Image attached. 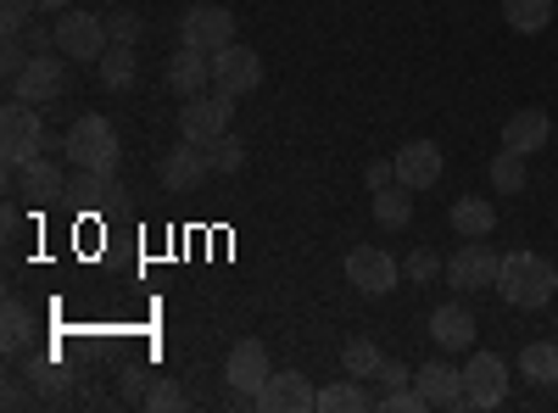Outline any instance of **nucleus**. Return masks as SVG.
Listing matches in <instances>:
<instances>
[{
	"mask_svg": "<svg viewBox=\"0 0 558 413\" xmlns=\"http://www.w3.org/2000/svg\"><path fill=\"white\" fill-rule=\"evenodd\" d=\"M492 291H497L508 307L536 313V307H547L553 291H558V268H553L547 257H536V252H508L502 268H497V286H492Z\"/></svg>",
	"mask_w": 558,
	"mask_h": 413,
	"instance_id": "f257e3e1",
	"label": "nucleus"
},
{
	"mask_svg": "<svg viewBox=\"0 0 558 413\" xmlns=\"http://www.w3.org/2000/svg\"><path fill=\"white\" fill-rule=\"evenodd\" d=\"M62 151H68V162L73 168H101V173H118V129L101 118V112H84V118H73L68 123V134H62Z\"/></svg>",
	"mask_w": 558,
	"mask_h": 413,
	"instance_id": "f03ea898",
	"label": "nucleus"
},
{
	"mask_svg": "<svg viewBox=\"0 0 558 413\" xmlns=\"http://www.w3.org/2000/svg\"><path fill=\"white\" fill-rule=\"evenodd\" d=\"M45 141H51V134H45V123H39V107L12 96V107L0 112V157H7V168H23V162L45 157Z\"/></svg>",
	"mask_w": 558,
	"mask_h": 413,
	"instance_id": "7ed1b4c3",
	"label": "nucleus"
},
{
	"mask_svg": "<svg viewBox=\"0 0 558 413\" xmlns=\"http://www.w3.org/2000/svg\"><path fill=\"white\" fill-rule=\"evenodd\" d=\"M229 112H235V96H223V89H202V96H184L179 107V134L184 141H196V146H213L218 134L229 129Z\"/></svg>",
	"mask_w": 558,
	"mask_h": 413,
	"instance_id": "20e7f679",
	"label": "nucleus"
},
{
	"mask_svg": "<svg viewBox=\"0 0 558 413\" xmlns=\"http://www.w3.org/2000/svg\"><path fill=\"white\" fill-rule=\"evenodd\" d=\"M107 45H112L107 17H89V12H62L57 17V51L68 62H101Z\"/></svg>",
	"mask_w": 558,
	"mask_h": 413,
	"instance_id": "39448f33",
	"label": "nucleus"
},
{
	"mask_svg": "<svg viewBox=\"0 0 558 413\" xmlns=\"http://www.w3.org/2000/svg\"><path fill=\"white\" fill-rule=\"evenodd\" d=\"M12 96L17 101H34V107L68 96V57L62 51H34L28 68L17 73V84H12Z\"/></svg>",
	"mask_w": 558,
	"mask_h": 413,
	"instance_id": "423d86ee",
	"label": "nucleus"
},
{
	"mask_svg": "<svg viewBox=\"0 0 558 413\" xmlns=\"http://www.w3.org/2000/svg\"><path fill=\"white\" fill-rule=\"evenodd\" d=\"M508 397V363L497 352H470V363H463V408H497Z\"/></svg>",
	"mask_w": 558,
	"mask_h": 413,
	"instance_id": "0eeeda50",
	"label": "nucleus"
},
{
	"mask_svg": "<svg viewBox=\"0 0 558 413\" xmlns=\"http://www.w3.org/2000/svg\"><path fill=\"white\" fill-rule=\"evenodd\" d=\"M497 268H502V257H497L486 241H463V246L447 257V280H452V291L475 296V291L497 286Z\"/></svg>",
	"mask_w": 558,
	"mask_h": 413,
	"instance_id": "6e6552de",
	"label": "nucleus"
},
{
	"mask_svg": "<svg viewBox=\"0 0 558 413\" xmlns=\"http://www.w3.org/2000/svg\"><path fill=\"white\" fill-rule=\"evenodd\" d=\"M268 375H274V363H268V347H263L257 336H246V341L229 347L223 380H229V391H235V397H257V391L268 386Z\"/></svg>",
	"mask_w": 558,
	"mask_h": 413,
	"instance_id": "1a4fd4ad",
	"label": "nucleus"
},
{
	"mask_svg": "<svg viewBox=\"0 0 558 413\" xmlns=\"http://www.w3.org/2000/svg\"><path fill=\"white\" fill-rule=\"evenodd\" d=\"M179 45H196V51H223V45H235V12L229 7H191L179 17Z\"/></svg>",
	"mask_w": 558,
	"mask_h": 413,
	"instance_id": "9d476101",
	"label": "nucleus"
},
{
	"mask_svg": "<svg viewBox=\"0 0 558 413\" xmlns=\"http://www.w3.org/2000/svg\"><path fill=\"white\" fill-rule=\"evenodd\" d=\"M347 280H352L363 296H386V291H397L402 268H397L391 252H380V246H352V252H347Z\"/></svg>",
	"mask_w": 558,
	"mask_h": 413,
	"instance_id": "9b49d317",
	"label": "nucleus"
},
{
	"mask_svg": "<svg viewBox=\"0 0 558 413\" xmlns=\"http://www.w3.org/2000/svg\"><path fill=\"white\" fill-rule=\"evenodd\" d=\"M213 84L223 89V96H246V89L263 84V62L252 45H223V51H213Z\"/></svg>",
	"mask_w": 558,
	"mask_h": 413,
	"instance_id": "f8f14e48",
	"label": "nucleus"
},
{
	"mask_svg": "<svg viewBox=\"0 0 558 413\" xmlns=\"http://www.w3.org/2000/svg\"><path fill=\"white\" fill-rule=\"evenodd\" d=\"M207 173H213L207 146H196V141H179V146H168V157H162V185H168V191L191 196V191H202V185H207Z\"/></svg>",
	"mask_w": 558,
	"mask_h": 413,
	"instance_id": "ddd939ff",
	"label": "nucleus"
},
{
	"mask_svg": "<svg viewBox=\"0 0 558 413\" xmlns=\"http://www.w3.org/2000/svg\"><path fill=\"white\" fill-rule=\"evenodd\" d=\"M263 413H307V408H318V391L307 386V375H296V369H274L268 375V386L252 397Z\"/></svg>",
	"mask_w": 558,
	"mask_h": 413,
	"instance_id": "4468645a",
	"label": "nucleus"
},
{
	"mask_svg": "<svg viewBox=\"0 0 558 413\" xmlns=\"http://www.w3.org/2000/svg\"><path fill=\"white\" fill-rule=\"evenodd\" d=\"M441 146L436 141H408L402 151H397V185H408V191H430L436 179H441Z\"/></svg>",
	"mask_w": 558,
	"mask_h": 413,
	"instance_id": "2eb2a0df",
	"label": "nucleus"
},
{
	"mask_svg": "<svg viewBox=\"0 0 558 413\" xmlns=\"http://www.w3.org/2000/svg\"><path fill=\"white\" fill-rule=\"evenodd\" d=\"M413 391L430 408H463V369H452L447 357H430L425 369H413Z\"/></svg>",
	"mask_w": 558,
	"mask_h": 413,
	"instance_id": "dca6fc26",
	"label": "nucleus"
},
{
	"mask_svg": "<svg viewBox=\"0 0 558 413\" xmlns=\"http://www.w3.org/2000/svg\"><path fill=\"white\" fill-rule=\"evenodd\" d=\"M430 341L441 352H475V313L463 302H441L430 313Z\"/></svg>",
	"mask_w": 558,
	"mask_h": 413,
	"instance_id": "f3484780",
	"label": "nucleus"
},
{
	"mask_svg": "<svg viewBox=\"0 0 558 413\" xmlns=\"http://www.w3.org/2000/svg\"><path fill=\"white\" fill-rule=\"evenodd\" d=\"M547 134H553L547 112H542V107H520V112H508V123H502V151L531 157V151L547 146Z\"/></svg>",
	"mask_w": 558,
	"mask_h": 413,
	"instance_id": "a211bd4d",
	"label": "nucleus"
},
{
	"mask_svg": "<svg viewBox=\"0 0 558 413\" xmlns=\"http://www.w3.org/2000/svg\"><path fill=\"white\" fill-rule=\"evenodd\" d=\"M213 78V57L196 51V45H179V51L168 57V89L173 96H202Z\"/></svg>",
	"mask_w": 558,
	"mask_h": 413,
	"instance_id": "6ab92c4d",
	"label": "nucleus"
},
{
	"mask_svg": "<svg viewBox=\"0 0 558 413\" xmlns=\"http://www.w3.org/2000/svg\"><path fill=\"white\" fill-rule=\"evenodd\" d=\"M112 196H123V191H118V173H101V168H73V173H68V202H73V207L96 212V207H107Z\"/></svg>",
	"mask_w": 558,
	"mask_h": 413,
	"instance_id": "aec40b11",
	"label": "nucleus"
},
{
	"mask_svg": "<svg viewBox=\"0 0 558 413\" xmlns=\"http://www.w3.org/2000/svg\"><path fill=\"white\" fill-rule=\"evenodd\" d=\"M23 196H28L34 207H51V202H62V196H68V173H62L51 157H34V162H23Z\"/></svg>",
	"mask_w": 558,
	"mask_h": 413,
	"instance_id": "412c9836",
	"label": "nucleus"
},
{
	"mask_svg": "<svg viewBox=\"0 0 558 413\" xmlns=\"http://www.w3.org/2000/svg\"><path fill=\"white\" fill-rule=\"evenodd\" d=\"M492 229H497V207H492L486 196L452 202V235H458V241H486Z\"/></svg>",
	"mask_w": 558,
	"mask_h": 413,
	"instance_id": "4be33fe9",
	"label": "nucleus"
},
{
	"mask_svg": "<svg viewBox=\"0 0 558 413\" xmlns=\"http://www.w3.org/2000/svg\"><path fill=\"white\" fill-rule=\"evenodd\" d=\"M363 408H375V397L357 386V375H341L336 386L318 391V413H363Z\"/></svg>",
	"mask_w": 558,
	"mask_h": 413,
	"instance_id": "5701e85b",
	"label": "nucleus"
},
{
	"mask_svg": "<svg viewBox=\"0 0 558 413\" xmlns=\"http://www.w3.org/2000/svg\"><path fill=\"white\" fill-rule=\"evenodd\" d=\"M520 375L531 386H558V341H531L520 352Z\"/></svg>",
	"mask_w": 558,
	"mask_h": 413,
	"instance_id": "b1692460",
	"label": "nucleus"
},
{
	"mask_svg": "<svg viewBox=\"0 0 558 413\" xmlns=\"http://www.w3.org/2000/svg\"><path fill=\"white\" fill-rule=\"evenodd\" d=\"M502 23L514 34H542L553 23V0H502Z\"/></svg>",
	"mask_w": 558,
	"mask_h": 413,
	"instance_id": "393cba45",
	"label": "nucleus"
},
{
	"mask_svg": "<svg viewBox=\"0 0 558 413\" xmlns=\"http://www.w3.org/2000/svg\"><path fill=\"white\" fill-rule=\"evenodd\" d=\"M96 78L107 89H129L134 84V45H107V57L96 62Z\"/></svg>",
	"mask_w": 558,
	"mask_h": 413,
	"instance_id": "a878e982",
	"label": "nucleus"
},
{
	"mask_svg": "<svg viewBox=\"0 0 558 413\" xmlns=\"http://www.w3.org/2000/svg\"><path fill=\"white\" fill-rule=\"evenodd\" d=\"M375 218H380L386 229H408V218H413V191H408V185L375 191Z\"/></svg>",
	"mask_w": 558,
	"mask_h": 413,
	"instance_id": "bb28decb",
	"label": "nucleus"
},
{
	"mask_svg": "<svg viewBox=\"0 0 558 413\" xmlns=\"http://www.w3.org/2000/svg\"><path fill=\"white\" fill-rule=\"evenodd\" d=\"M492 191L497 196H520L525 191V157L520 151H497L492 157Z\"/></svg>",
	"mask_w": 558,
	"mask_h": 413,
	"instance_id": "cd10ccee",
	"label": "nucleus"
},
{
	"mask_svg": "<svg viewBox=\"0 0 558 413\" xmlns=\"http://www.w3.org/2000/svg\"><path fill=\"white\" fill-rule=\"evenodd\" d=\"M341 363H347V375H375L380 380V369H386V352L368 341V336H357V341H347V352H341Z\"/></svg>",
	"mask_w": 558,
	"mask_h": 413,
	"instance_id": "c85d7f7f",
	"label": "nucleus"
},
{
	"mask_svg": "<svg viewBox=\"0 0 558 413\" xmlns=\"http://www.w3.org/2000/svg\"><path fill=\"white\" fill-rule=\"evenodd\" d=\"M207 157H213V173H241V168H246V141L223 129L218 141L207 146Z\"/></svg>",
	"mask_w": 558,
	"mask_h": 413,
	"instance_id": "c756f323",
	"label": "nucleus"
},
{
	"mask_svg": "<svg viewBox=\"0 0 558 413\" xmlns=\"http://www.w3.org/2000/svg\"><path fill=\"white\" fill-rule=\"evenodd\" d=\"M28 336H34V318H28V307H23L17 296H7V330H0V341H7V352H17Z\"/></svg>",
	"mask_w": 558,
	"mask_h": 413,
	"instance_id": "7c9ffc66",
	"label": "nucleus"
},
{
	"mask_svg": "<svg viewBox=\"0 0 558 413\" xmlns=\"http://www.w3.org/2000/svg\"><path fill=\"white\" fill-rule=\"evenodd\" d=\"M28 380H34V397H39V402H62V397H68V375L57 369V363H39V369H28Z\"/></svg>",
	"mask_w": 558,
	"mask_h": 413,
	"instance_id": "2f4dec72",
	"label": "nucleus"
},
{
	"mask_svg": "<svg viewBox=\"0 0 558 413\" xmlns=\"http://www.w3.org/2000/svg\"><path fill=\"white\" fill-rule=\"evenodd\" d=\"M375 408H380V413H425L430 402H425V397H418L413 386H386V391L375 397Z\"/></svg>",
	"mask_w": 558,
	"mask_h": 413,
	"instance_id": "473e14b6",
	"label": "nucleus"
},
{
	"mask_svg": "<svg viewBox=\"0 0 558 413\" xmlns=\"http://www.w3.org/2000/svg\"><path fill=\"white\" fill-rule=\"evenodd\" d=\"M441 268H447V263H441V257H436L430 246H418V252H413V257L402 263V274H408V280H413V286H430V280H436V274H441Z\"/></svg>",
	"mask_w": 558,
	"mask_h": 413,
	"instance_id": "72a5a7b5",
	"label": "nucleus"
},
{
	"mask_svg": "<svg viewBox=\"0 0 558 413\" xmlns=\"http://www.w3.org/2000/svg\"><path fill=\"white\" fill-rule=\"evenodd\" d=\"M146 408H151V413H179V408H184V391H179V380H157V386L146 391Z\"/></svg>",
	"mask_w": 558,
	"mask_h": 413,
	"instance_id": "f704fd0d",
	"label": "nucleus"
},
{
	"mask_svg": "<svg viewBox=\"0 0 558 413\" xmlns=\"http://www.w3.org/2000/svg\"><path fill=\"white\" fill-rule=\"evenodd\" d=\"M107 34H112V45H140L146 23H140L134 12H112V17H107Z\"/></svg>",
	"mask_w": 558,
	"mask_h": 413,
	"instance_id": "c9c22d12",
	"label": "nucleus"
},
{
	"mask_svg": "<svg viewBox=\"0 0 558 413\" xmlns=\"http://www.w3.org/2000/svg\"><path fill=\"white\" fill-rule=\"evenodd\" d=\"M363 185L368 191H386V185H397V157H375L363 168Z\"/></svg>",
	"mask_w": 558,
	"mask_h": 413,
	"instance_id": "e433bc0d",
	"label": "nucleus"
},
{
	"mask_svg": "<svg viewBox=\"0 0 558 413\" xmlns=\"http://www.w3.org/2000/svg\"><path fill=\"white\" fill-rule=\"evenodd\" d=\"M34 12H39V0H0V23H7V34H17Z\"/></svg>",
	"mask_w": 558,
	"mask_h": 413,
	"instance_id": "4c0bfd02",
	"label": "nucleus"
},
{
	"mask_svg": "<svg viewBox=\"0 0 558 413\" xmlns=\"http://www.w3.org/2000/svg\"><path fill=\"white\" fill-rule=\"evenodd\" d=\"M28 57H34V51H23L17 34H7V57H0V73H7V84H17V73L28 68Z\"/></svg>",
	"mask_w": 558,
	"mask_h": 413,
	"instance_id": "58836bf2",
	"label": "nucleus"
},
{
	"mask_svg": "<svg viewBox=\"0 0 558 413\" xmlns=\"http://www.w3.org/2000/svg\"><path fill=\"white\" fill-rule=\"evenodd\" d=\"M123 402H146V375L140 369H123Z\"/></svg>",
	"mask_w": 558,
	"mask_h": 413,
	"instance_id": "ea45409f",
	"label": "nucleus"
},
{
	"mask_svg": "<svg viewBox=\"0 0 558 413\" xmlns=\"http://www.w3.org/2000/svg\"><path fill=\"white\" fill-rule=\"evenodd\" d=\"M380 380H386V386H413V369H402L397 357H386V369H380Z\"/></svg>",
	"mask_w": 558,
	"mask_h": 413,
	"instance_id": "a19ab883",
	"label": "nucleus"
},
{
	"mask_svg": "<svg viewBox=\"0 0 558 413\" xmlns=\"http://www.w3.org/2000/svg\"><path fill=\"white\" fill-rule=\"evenodd\" d=\"M39 12H68V0H39Z\"/></svg>",
	"mask_w": 558,
	"mask_h": 413,
	"instance_id": "79ce46f5",
	"label": "nucleus"
},
{
	"mask_svg": "<svg viewBox=\"0 0 558 413\" xmlns=\"http://www.w3.org/2000/svg\"><path fill=\"white\" fill-rule=\"evenodd\" d=\"M553 341H558V325H553Z\"/></svg>",
	"mask_w": 558,
	"mask_h": 413,
	"instance_id": "37998d69",
	"label": "nucleus"
}]
</instances>
